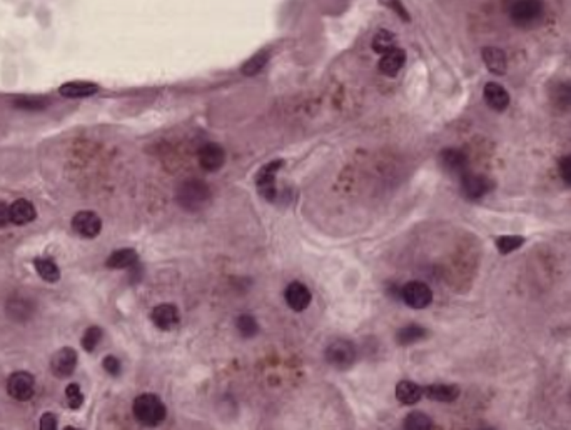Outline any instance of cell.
<instances>
[{
	"instance_id": "cell-24",
	"label": "cell",
	"mask_w": 571,
	"mask_h": 430,
	"mask_svg": "<svg viewBox=\"0 0 571 430\" xmlns=\"http://www.w3.org/2000/svg\"><path fill=\"white\" fill-rule=\"evenodd\" d=\"M550 97L557 109L571 110V82H557L551 87Z\"/></svg>"
},
{
	"instance_id": "cell-32",
	"label": "cell",
	"mask_w": 571,
	"mask_h": 430,
	"mask_svg": "<svg viewBox=\"0 0 571 430\" xmlns=\"http://www.w3.org/2000/svg\"><path fill=\"white\" fill-rule=\"evenodd\" d=\"M102 337H104V332H102L101 327H97V325L89 327V329L84 332V335H82L81 344L82 347H84L85 352H94L96 347L101 344Z\"/></svg>"
},
{
	"instance_id": "cell-10",
	"label": "cell",
	"mask_w": 571,
	"mask_h": 430,
	"mask_svg": "<svg viewBox=\"0 0 571 430\" xmlns=\"http://www.w3.org/2000/svg\"><path fill=\"white\" fill-rule=\"evenodd\" d=\"M72 228L76 234L84 239H94L101 234L102 220L92 211H81L72 217Z\"/></svg>"
},
{
	"instance_id": "cell-15",
	"label": "cell",
	"mask_w": 571,
	"mask_h": 430,
	"mask_svg": "<svg viewBox=\"0 0 571 430\" xmlns=\"http://www.w3.org/2000/svg\"><path fill=\"white\" fill-rule=\"evenodd\" d=\"M284 297L287 305L294 310V312H302L309 307L311 303V292L304 283L301 282H291L284 292Z\"/></svg>"
},
{
	"instance_id": "cell-23",
	"label": "cell",
	"mask_w": 571,
	"mask_h": 430,
	"mask_svg": "<svg viewBox=\"0 0 571 430\" xmlns=\"http://www.w3.org/2000/svg\"><path fill=\"white\" fill-rule=\"evenodd\" d=\"M137 259L139 257H137V252L134 248H121V250L112 252L109 255V259L105 260V266L114 270L129 269V267L136 266Z\"/></svg>"
},
{
	"instance_id": "cell-1",
	"label": "cell",
	"mask_w": 571,
	"mask_h": 430,
	"mask_svg": "<svg viewBox=\"0 0 571 430\" xmlns=\"http://www.w3.org/2000/svg\"><path fill=\"white\" fill-rule=\"evenodd\" d=\"M505 14L518 29H534L545 19V0H505Z\"/></svg>"
},
{
	"instance_id": "cell-5",
	"label": "cell",
	"mask_w": 571,
	"mask_h": 430,
	"mask_svg": "<svg viewBox=\"0 0 571 430\" xmlns=\"http://www.w3.org/2000/svg\"><path fill=\"white\" fill-rule=\"evenodd\" d=\"M459 180H461L463 195L470 200L483 199L495 189L493 180L488 179L486 175H481V173L466 172L459 177Z\"/></svg>"
},
{
	"instance_id": "cell-25",
	"label": "cell",
	"mask_w": 571,
	"mask_h": 430,
	"mask_svg": "<svg viewBox=\"0 0 571 430\" xmlns=\"http://www.w3.org/2000/svg\"><path fill=\"white\" fill-rule=\"evenodd\" d=\"M426 335H428V330L424 329V327L408 325V327H403V329L397 330L396 342L399 345L406 347V345L416 344V342L423 341V338H426Z\"/></svg>"
},
{
	"instance_id": "cell-18",
	"label": "cell",
	"mask_w": 571,
	"mask_h": 430,
	"mask_svg": "<svg viewBox=\"0 0 571 430\" xmlns=\"http://www.w3.org/2000/svg\"><path fill=\"white\" fill-rule=\"evenodd\" d=\"M404 64H406V54H404V50L395 49L388 50V52L383 54V57H381L380 61V70L381 74L386 77H396L397 74H399V70L403 69Z\"/></svg>"
},
{
	"instance_id": "cell-34",
	"label": "cell",
	"mask_w": 571,
	"mask_h": 430,
	"mask_svg": "<svg viewBox=\"0 0 571 430\" xmlns=\"http://www.w3.org/2000/svg\"><path fill=\"white\" fill-rule=\"evenodd\" d=\"M65 397H67V405L74 410L81 409L82 404H84V394H82L81 385H77V384L67 385Z\"/></svg>"
},
{
	"instance_id": "cell-7",
	"label": "cell",
	"mask_w": 571,
	"mask_h": 430,
	"mask_svg": "<svg viewBox=\"0 0 571 430\" xmlns=\"http://www.w3.org/2000/svg\"><path fill=\"white\" fill-rule=\"evenodd\" d=\"M399 297L411 309H426L433 302V290L424 282L413 280L399 290Z\"/></svg>"
},
{
	"instance_id": "cell-38",
	"label": "cell",
	"mask_w": 571,
	"mask_h": 430,
	"mask_svg": "<svg viewBox=\"0 0 571 430\" xmlns=\"http://www.w3.org/2000/svg\"><path fill=\"white\" fill-rule=\"evenodd\" d=\"M41 429L42 430H54L57 429V417L52 412H45L41 417Z\"/></svg>"
},
{
	"instance_id": "cell-36",
	"label": "cell",
	"mask_w": 571,
	"mask_h": 430,
	"mask_svg": "<svg viewBox=\"0 0 571 430\" xmlns=\"http://www.w3.org/2000/svg\"><path fill=\"white\" fill-rule=\"evenodd\" d=\"M558 173H560L563 182L571 187V153L561 157L560 162H558Z\"/></svg>"
},
{
	"instance_id": "cell-2",
	"label": "cell",
	"mask_w": 571,
	"mask_h": 430,
	"mask_svg": "<svg viewBox=\"0 0 571 430\" xmlns=\"http://www.w3.org/2000/svg\"><path fill=\"white\" fill-rule=\"evenodd\" d=\"M132 412L136 420L145 427H156L160 422H164L167 416L164 402L156 394H143V396L136 397L132 404Z\"/></svg>"
},
{
	"instance_id": "cell-39",
	"label": "cell",
	"mask_w": 571,
	"mask_h": 430,
	"mask_svg": "<svg viewBox=\"0 0 571 430\" xmlns=\"http://www.w3.org/2000/svg\"><path fill=\"white\" fill-rule=\"evenodd\" d=\"M10 224V205L0 202V228Z\"/></svg>"
},
{
	"instance_id": "cell-4",
	"label": "cell",
	"mask_w": 571,
	"mask_h": 430,
	"mask_svg": "<svg viewBox=\"0 0 571 430\" xmlns=\"http://www.w3.org/2000/svg\"><path fill=\"white\" fill-rule=\"evenodd\" d=\"M324 357L326 362L334 369L348 370L356 362V347H354L353 342L340 338V341L331 342L326 347Z\"/></svg>"
},
{
	"instance_id": "cell-6",
	"label": "cell",
	"mask_w": 571,
	"mask_h": 430,
	"mask_svg": "<svg viewBox=\"0 0 571 430\" xmlns=\"http://www.w3.org/2000/svg\"><path fill=\"white\" fill-rule=\"evenodd\" d=\"M35 378L25 370L14 372L7 380V394L19 402H27L34 397Z\"/></svg>"
},
{
	"instance_id": "cell-37",
	"label": "cell",
	"mask_w": 571,
	"mask_h": 430,
	"mask_svg": "<svg viewBox=\"0 0 571 430\" xmlns=\"http://www.w3.org/2000/svg\"><path fill=\"white\" fill-rule=\"evenodd\" d=\"M102 367H104V370L110 376L117 377L121 374L122 370V365H121V361L117 357H114V355H107V357L102 361Z\"/></svg>"
},
{
	"instance_id": "cell-20",
	"label": "cell",
	"mask_w": 571,
	"mask_h": 430,
	"mask_svg": "<svg viewBox=\"0 0 571 430\" xmlns=\"http://www.w3.org/2000/svg\"><path fill=\"white\" fill-rule=\"evenodd\" d=\"M35 217H37V212H35V207L29 200L19 199L10 205V222L15 224V226L30 224L35 220Z\"/></svg>"
},
{
	"instance_id": "cell-22",
	"label": "cell",
	"mask_w": 571,
	"mask_h": 430,
	"mask_svg": "<svg viewBox=\"0 0 571 430\" xmlns=\"http://www.w3.org/2000/svg\"><path fill=\"white\" fill-rule=\"evenodd\" d=\"M34 312V303L27 297H14L7 303V315L15 322H25Z\"/></svg>"
},
{
	"instance_id": "cell-11",
	"label": "cell",
	"mask_w": 571,
	"mask_h": 430,
	"mask_svg": "<svg viewBox=\"0 0 571 430\" xmlns=\"http://www.w3.org/2000/svg\"><path fill=\"white\" fill-rule=\"evenodd\" d=\"M439 165L444 172L450 175L461 177L463 173L468 172V157L466 153L459 149L448 147L443 149L439 153Z\"/></svg>"
},
{
	"instance_id": "cell-17",
	"label": "cell",
	"mask_w": 571,
	"mask_h": 430,
	"mask_svg": "<svg viewBox=\"0 0 571 430\" xmlns=\"http://www.w3.org/2000/svg\"><path fill=\"white\" fill-rule=\"evenodd\" d=\"M481 58L491 74L505 76L508 70V57L501 49H498V47H483Z\"/></svg>"
},
{
	"instance_id": "cell-13",
	"label": "cell",
	"mask_w": 571,
	"mask_h": 430,
	"mask_svg": "<svg viewBox=\"0 0 571 430\" xmlns=\"http://www.w3.org/2000/svg\"><path fill=\"white\" fill-rule=\"evenodd\" d=\"M151 321L157 329L172 330L180 321V314L174 303H159L151 312Z\"/></svg>"
},
{
	"instance_id": "cell-30",
	"label": "cell",
	"mask_w": 571,
	"mask_h": 430,
	"mask_svg": "<svg viewBox=\"0 0 571 430\" xmlns=\"http://www.w3.org/2000/svg\"><path fill=\"white\" fill-rule=\"evenodd\" d=\"M406 430H431L435 427L433 420L423 412H411L403 422Z\"/></svg>"
},
{
	"instance_id": "cell-28",
	"label": "cell",
	"mask_w": 571,
	"mask_h": 430,
	"mask_svg": "<svg viewBox=\"0 0 571 430\" xmlns=\"http://www.w3.org/2000/svg\"><path fill=\"white\" fill-rule=\"evenodd\" d=\"M371 47L376 54H386L388 50L395 49L396 47V37L389 32V30L381 29L380 32L374 34Z\"/></svg>"
},
{
	"instance_id": "cell-9",
	"label": "cell",
	"mask_w": 571,
	"mask_h": 430,
	"mask_svg": "<svg viewBox=\"0 0 571 430\" xmlns=\"http://www.w3.org/2000/svg\"><path fill=\"white\" fill-rule=\"evenodd\" d=\"M282 167V160H273L269 164L259 169L258 175H256V185H258V192L264 199L273 202L276 199V173Z\"/></svg>"
},
{
	"instance_id": "cell-16",
	"label": "cell",
	"mask_w": 571,
	"mask_h": 430,
	"mask_svg": "<svg viewBox=\"0 0 571 430\" xmlns=\"http://www.w3.org/2000/svg\"><path fill=\"white\" fill-rule=\"evenodd\" d=\"M99 92V85L89 80H70L59 87V94L65 98H85Z\"/></svg>"
},
{
	"instance_id": "cell-3",
	"label": "cell",
	"mask_w": 571,
	"mask_h": 430,
	"mask_svg": "<svg viewBox=\"0 0 571 430\" xmlns=\"http://www.w3.org/2000/svg\"><path fill=\"white\" fill-rule=\"evenodd\" d=\"M209 200H211V191L203 180H186L177 189V204L187 212L203 211V208H206Z\"/></svg>"
},
{
	"instance_id": "cell-21",
	"label": "cell",
	"mask_w": 571,
	"mask_h": 430,
	"mask_svg": "<svg viewBox=\"0 0 571 430\" xmlns=\"http://www.w3.org/2000/svg\"><path fill=\"white\" fill-rule=\"evenodd\" d=\"M423 387L411 380H401L396 385V398L404 405H415L423 397Z\"/></svg>"
},
{
	"instance_id": "cell-12",
	"label": "cell",
	"mask_w": 571,
	"mask_h": 430,
	"mask_svg": "<svg viewBox=\"0 0 571 430\" xmlns=\"http://www.w3.org/2000/svg\"><path fill=\"white\" fill-rule=\"evenodd\" d=\"M198 159L206 172H218L226 162V152L219 144H206L200 147Z\"/></svg>"
},
{
	"instance_id": "cell-33",
	"label": "cell",
	"mask_w": 571,
	"mask_h": 430,
	"mask_svg": "<svg viewBox=\"0 0 571 430\" xmlns=\"http://www.w3.org/2000/svg\"><path fill=\"white\" fill-rule=\"evenodd\" d=\"M236 327H238L239 334L247 338L254 337V335L259 332L258 322H256V319L251 317V315H241V317L238 319V322H236Z\"/></svg>"
},
{
	"instance_id": "cell-26",
	"label": "cell",
	"mask_w": 571,
	"mask_h": 430,
	"mask_svg": "<svg viewBox=\"0 0 571 430\" xmlns=\"http://www.w3.org/2000/svg\"><path fill=\"white\" fill-rule=\"evenodd\" d=\"M34 266L37 274L41 275L45 282L55 283L61 279V269H59L57 264H55L52 259H35Z\"/></svg>"
},
{
	"instance_id": "cell-27",
	"label": "cell",
	"mask_w": 571,
	"mask_h": 430,
	"mask_svg": "<svg viewBox=\"0 0 571 430\" xmlns=\"http://www.w3.org/2000/svg\"><path fill=\"white\" fill-rule=\"evenodd\" d=\"M14 105L19 110H27V112H39L49 107V98L39 96H21L14 98Z\"/></svg>"
},
{
	"instance_id": "cell-35",
	"label": "cell",
	"mask_w": 571,
	"mask_h": 430,
	"mask_svg": "<svg viewBox=\"0 0 571 430\" xmlns=\"http://www.w3.org/2000/svg\"><path fill=\"white\" fill-rule=\"evenodd\" d=\"M380 2L383 3L384 7H388V9H391L396 15H399L401 21L409 22V12L406 10V7H404V3L401 2V0H380Z\"/></svg>"
},
{
	"instance_id": "cell-29",
	"label": "cell",
	"mask_w": 571,
	"mask_h": 430,
	"mask_svg": "<svg viewBox=\"0 0 571 430\" xmlns=\"http://www.w3.org/2000/svg\"><path fill=\"white\" fill-rule=\"evenodd\" d=\"M496 248L501 255H508L511 252L518 250L525 244V237L521 235H501L496 239Z\"/></svg>"
},
{
	"instance_id": "cell-19",
	"label": "cell",
	"mask_w": 571,
	"mask_h": 430,
	"mask_svg": "<svg viewBox=\"0 0 571 430\" xmlns=\"http://www.w3.org/2000/svg\"><path fill=\"white\" fill-rule=\"evenodd\" d=\"M423 394L429 400L435 402H455L459 397L461 390L453 384H433L423 387Z\"/></svg>"
},
{
	"instance_id": "cell-8",
	"label": "cell",
	"mask_w": 571,
	"mask_h": 430,
	"mask_svg": "<svg viewBox=\"0 0 571 430\" xmlns=\"http://www.w3.org/2000/svg\"><path fill=\"white\" fill-rule=\"evenodd\" d=\"M77 352L72 347H62L50 358V370L57 378H67L77 369Z\"/></svg>"
},
{
	"instance_id": "cell-31",
	"label": "cell",
	"mask_w": 571,
	"mask_h": 430,
	"mask_svg": "<svg viewBox=\"0 0 571 430\" xmlns=\"http://www.w3.org/2000/svg\"><path fill=\"white\" fill-rule=\"evenodd\" d=\"M267 61H269V54L267 52H258L254 54L253 57L249 58V61L246 62V64L242 65V74L244 76H256V74H259L261 70L266 67Z\"/></svg>"
},
{
	"instance_id": "cell-14",
	"label": "cell",
	"mask_w": 571,
	"mask_h": 430,
	"mask_svg": "<svg viewBox=\"0 0 571 430\" xmlns=\"http://www.w3.org/2000/svg\"><path fill=\"white\" fill-rule=\"evenodd\" d=\"M483 98L490 109L496 110V112H505L510 105V94L501 84L496 82H488L483 89Z\"/></svg>"
}]
</instances>
